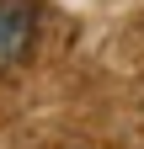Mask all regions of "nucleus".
Here are the masks:
<instances>
[{"label":"nucleus","mask_w":144,"mask_h":149,"mask_svg":"<svg viewBox=\"0 0 144 149\" xmlns=\"http://www.w3.org/2000/svg\"><path fill=\"white\" fill-rule=\"evenodd\" d=\"M32 37H38V6L32 0H0V74L32 53Z\"/></svg>","instance_id":"f257e3e1"}]
</instances>
